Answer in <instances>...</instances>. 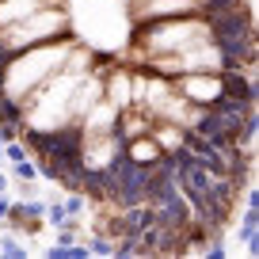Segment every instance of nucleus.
Listing matches in <instances>:
<instances>
[{
    "mask_svg": "<svg viewBox=\"0 0 259 259\" xmlns=\"http://www.w3.org/2000/svg\"><path fill=\"white\" fill-rule=\"evenodd\" d=\"M4 153H8V160H23V156H27V149H23V141H16V138H12V141H4Z\"/></svg>",
    "mask_w": 259,
    "mask_h": 259,
    "instance_id": "obj_11",
    "label": "nucleus"
},
{
    "mask_svg": "<svg viewBox=\"0 0 259 259\" xmlns=\"http://www.w3.org/2000/svg\"><path fill=\"white\" fill-rule=\"evenodd\" d=\"M176 92H183L187 99L194 103H213L221 96V76H210V73H198V76H183L176 84Z\"/></svg>",
    "mask_w": 259,
    "mask_h": 259,
    "instance_id": "obj_2",
    "label": "nucleus"
},
{
    "mask_svg": "<svg viewBox=\"0 0 259 259\" xmlns=\"http://www.w3.org/2000/svg\"><path fill=\"white\" fill-rule=\"evenodd\" d=\"M46 218H50V225H57V229L69 225V213H65L61 206H46Z\"/></svg>",
    "mask_w": 259,
    "mask_h": 259,
    "instance_id": "obj_12",
    "label": "nucleus"
},
{
    "mask_svg": "<svg viewBox=\"0 0 259 259\" xmlns=\"http://www.w3.org/2000/svg\"><path fill=\"white\" fill-rule=\"evenodd\" d=\"M240 240L248 244V255H255V240H259V210L248 206L244 210V221H240Z\"/></svg>",
    "mask_w": 259,
    "mask_h": 259,
    "instance_id": "obj_4",
    "label": "nucleus"
},
{
    "mask_svg": "<svg viewBox=\"0 0 259 259\" xmlns=\"http://www.w3.org/2000/svg\"><path fill=\"white\" fill-rule=\"evenodd\" d=\"M8 210H12V202H8V194L0 191V218H8Z\"/></svg>",
    "mask_w": 259,
    "mask_h": 259,
    "instance_id": "obj_14",
    "label": "nucleus"
},
{
    "mask_svg": "<svg viewBox=\"0 0 259 259\" xmlns=\"http://www.w3.org/2000/svg\"><path fill=\"white\" fill-rule=\"evenodd\" d=\"M65 213H69V218H76V213H84V194L80 191H73L69 194V198H65V206H61Z\"/></svg>",
    "mask_w": 259,
    "mask_h": 259,
    "instance_id": "obj_7",
    "label": "nucleus"
},
{
    "mask_svg": "<svg viewBox=\"0 0 259 259\" xmlns=\"http://www.w3.org/2000/svg\"><path fill=\"white\" fill-rule=\"evenodd\" d=\"M19 130H23V126H16V122H0V145L12 141V138H19Z\"/></svg>",
    "mask_w": 259,
    "mask_h": 259,
    "instance_id": "obj_13",
    "label": "nucleus"
},
{
    "mask_svg": "<svg viewBox=\"0 0 259 259\" xmlns=\"http://www.w3.org/2000/svg\"><path fill=\"white\" fill-rule=\"evenodd\" d=\"M0 122H16V126H23V103H19L16 96H8V92H0Z\"/></svg>",
    "mask_w": 259,
    "mask_h": 259,
    "instance_id": "obj_5",
    "label": "nucleus"
},
{
    "mask_svg": "<svg viewBox=\"0 0 259 259\" xmlns=\"http://www.w3.org/2000/svg\"><path fill=\"white\" fill-rule=\"evenodd\" d=\"M0 255H8V259H23V255H27V248H23V244H16V240H0Z\"/></svg>",
    "mask_w": 259,
    "mask_h": 259,
    "instance_id": "obj_9",
    "label": "nucleus"
},
{
    "mask_svg": "<svg viewBox=\"0 0 259 259\" xmlns=\"http://www.w3.org/2000/svg\"><path fill=\"white\" fill-rule=\"evenodd\" d=\"M0 153H4V145H0Z\"/></svg>",
    "mask_w": 259,
    "mask_h": 259,
    "instance_id": "obj_16",
    "label": "nucleus"
},
{
    "mask_svg": "<svg viewBox=\"0 0 259 259\" xmlns=\"http://www.w3.org/2000/svg\"><path fill=\"white\" fill-rule=\"evenodd\" d=\"M16 176H19V179L27 183V179H34V176H38V168H34V164H31V160L23 156V160H16Z\"/></svg>",
    "mask_w": 259,
    "mask_h": 259,
    "instance_id": "obj_10",
    "label": "nucleus"
},
{
    "mask_svg": "<svg viewBox=\"0 0 259 259\" xmlns=\"http://www.w3.org/2000/svg\"><path fill=\"white\" fill-rule=\"evenodd\" d=\"M4 187H8V179H4V176H0V191H4Z\"/></svg>",
    "mask_w": 259,
    "mask_h": 259,
    "instance_id": "obj_15",
    "label": "nucleus"
},
{
    "mask_svg": "<svg viewBox=\"0 0 259 259\" xmlns=\"http://www.w3.org/2000/svg\"><path fill=\"white\" fill-rule=\"evenodd\" d=\"M160 153H164V149H160V141H156V138H141V141H134V145H126V156L134 164H141V168L156 164V160H160Z\"/></svg>",
    "mask_w": 259,
    "mask_h": 259,
    "instance_id": "obj_3",
    "label": "nucleus"
},
{
    "mask_svg": "<svg viewBox=\"0 0 259 259\" xmlns=\"http://www.w3.org/2000/svg\"><path fill=\"white\" fill-rule=\"evenodd\" d=\"M88 251H92V255H111V251H114V244H111V236H103V233H99L96 240L88 244Z\"/></svg>",
    "mask_w": 259,
    "mask_h": 259,
    "instance_id": "obj_8",
    "label": "nucleus"
},
{
    "mask_svg": "<svg viewBox=\"0 0 259 259\" xmlns=\"http://www.w3.org/2000/svg\"><path fill=\"white\" fill-rule=\"evenodd\" d=\"M65 16L61 12H42L38 19H19V23H8V27H0V42L12 50V54H19L23 46H31V42H38V38H54V34H61L65 31Z\"/></svg>",
    "mask_w": 259,
    "mask_h": 259,
    "instance_id": "obj_1",
    "label": "nucleus"
},
{
    "mask_svg": "<svg viewBox=\"0 0 259 259\" xmlns=\"http://www.w3.org/2000/svg\"><path fill=\"white\" fill-rule=\"evenodd\" d=\"M50 259H88V244H54V248L46 251Z\"/></svg>",
    "mask_w": 259,
    "mask_h": 259,
    "instance_id": "obj_6",
    "label": "nucleus"
}]
</instances>
